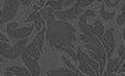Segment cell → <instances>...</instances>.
<instances>
[{
    "label": "cell",
    "mask_w": 125,
    "mask_h": 76,
    "mask_svg": "<svg viewBox=\"0 0 125 76\" xmlns=\"http://www.w3.org/2000/svg\"><path fill=\"white\" fill-rule=\"evenodd\" d=\"M47 6L53 7L54 10H62V7H64V0H49L47 1Z\"/></svg>",
    "instance_id": "18"
},
{
    "label": "cell",
    "mask_w": 125,
    "mask_h": 76,
    "mask_svg": "<svg viewBox=\"0 0 125 76\" xmlns=\"http://www.w3.org/2000/svg\"><path fill=\"white\" fill-rule=\"evenodd\" d=\"M33 22H35V28L36 29H38V31H40V29H43V28L46 26V21H45V18L42 17V14L39 13V11H38V14H36V18H35V21H33Z\"/></svg>",
    "instance_id": "16"
},
{
    "label": "cell",
    "mask_w": 125,
    "mask_h": 76,
    "mask_svg": "<svg viewBox=\"0 0 125 76\" xmlns=\"http://www.w3.org/2000/svg\"><path fill=\"white\" fill-rule=\"evenodd\" d=\"M27 46H28V37L27 39H20V40L7 51V54H6L3 58L4 59H15L18 55H21V54L24 53V50L27 49Z\"/></svg>",
    "instance_id": "3"
},
{
    "label": "cell",
    "mask_w": 125,
    "mask_h": 76,
    "mask_svg": "<svg viewBox=\"0 0 125 76\" xmlns=\"http://www.w3.org/2000/svg\"><path fill=\"white\" fill-rule=\"evenodd\" d=\"M118 55L121 59H125V44H121L118 49Z\"/></svg>",
    "instance_id": "23"
},
{
    "label": "cell",
    "mask_w": 125,
    "mask_h": 76,
    "mask_svg": "<svg viewBox=\"0 0 125 76\" xmlns=\"http://www.w3.org/2000/svg\"><path fill=\"white\" fill-rule=\"evenodd\" d=\"M24 54H27V55H29V57H32L35 59H40V57H42V51L36 47V44L33 42H31L27 46V49L24 50Z\"/></svg>",
    "instance_id": "12"
},
{
    "label": "cell",
    "mask_w": 125,
    "mask_h": 76,
    "mask_svg": "<svg viewBox=\"0 0 125 76\" xmlns=\"http://www.w3.org/2000/svg\"><path fill=\"white\" fill-rule=\"evenodd\" d=\"M76 0H64V6H71V4H74Z\"/></svg>",
    "instance_id": "26"
},
{
    "label": "cell",
    "mask_w": 125,
    "mask_h": 76,
    "mask_svg": "<svg viewBox=\"0 0 125 76\" xmlns=\"http://www.w3.org/2000/svg\"><path fill=\"white\" fill-rule=\"evenodd\" d=\"M76 54H78V55H82V57H83V59H85L86 62L89 64L90 67H92V68L94 69V71L97 72V76L100 75V64H99L97 61H96V59H93V58H92V57L89 55V54L86 55V54L83 53V51H82V49H81V47L78 49V53H76Z\"/></svg>",
    "instance_id": "13"
},
{
    "label": "cell",
    "mask_w": 125,
    "mask_h": 76,
    "mask_svg": "<svg viewBox=\"0 0 125 76\" xmlns=\"http://www.w3.org/2000/svg\"><path fill=\"white\" fill-rule=\"evenodd\" d=\"M46 75L49 76H57V75H61V76H76L78 73H76L75 71H72L71 68H54V69H49L47 71V73Z\"/></svg>",
    "instance_id": "10"
},
{
    "label": "cell",
    "mask_w": 125,
    "mask_h": 76,
    "mask_svg": "<svg viewBox=\"0 0 125 76\" xmlns=\"http://www.w3.org/2000/svg\"><path fill=\"white\" fill-rule=\"evenodd\" d=\"M18 3H20V0H4V6L1 8V18H0L1 24L9 22L17 15Z\"/></svg>",
    "instance_id": "2"
},
{
    "label": "cell",
    "mask_w": 125,
    "mask_h": 76,
    "mask_svg": "<svg viewBox=\"0 0 125 76\" xmlns=\"http://www.w3.org/2000/svg\"><path fill=\"white\" fill-rule=\"evenodd\" d=\"M99 1H106V0H99Z\"/></svg>",
    "instance_id": "31"
},
{
    "label": "cell",
    "mask_w": 125,
    "mask_h": 76,
    "mask_svg": "<svg viewBox=\"0 0 125 76\" xmlns=\"http://www.w3.org/2000/svg\"><path fill=\"white\" fill-rule=\"evenodd\" d=\"M61 61H62V62H64V64H65V65H67L68 68H71L72 71H75L76 73H78V75H81V72H82V71H78V69H76V68L74 67V65H72V62H71V61H70V59H68V58H65L64 55H61Z\"/></svg>",
    "instance_id": "20"
},
{
    "label": "cell",
    "mask_w": 125,
    "mask_h": 76,
    "mask_svg": "<svg viewBox=\"0 0 125 76\" xmlns=\"http://www.w3.org/2000/svg\"><path fill=\"white\" fill-rule=\"evenodd\" d=\"M93 3V0H76L75 1V7H79V8H85L86 6H89Z\"/></svg>",
    "instance_id": "19"
},
{
    "label": "cell",
    "mask_w": 125,
    "mask_h": 76,
    "mask_svg": "<svg viewBox=\"0 0 125 76\" xmlns=\"http://www.w3.org/2000/svg\"><path fill=\"white\" fill-rule=\"evenodd\" d=\"M45 4H47V3H45V0H40V1H39V6H40V7H43Z\"/></svg>",
    "instance_id": "29"
},
{
    "label": "cell",
    "mask_w": 125,
    "mask_h": 76,
    "mask_svg": "<svg viewBox=\"0 0 125 76\" xmlns=\"http://www.w3.org/2000/svg\"><path fill=\"white\" fill-rule=\"evenodd\" d=\"M36 14H38V11H36V10L31 11V14H29V15L24 19V22H33V21H35V18H36Z\"/></svg>",
    "instance_id": "22"
},
{
    "label": "cell",
    "mask_w": 125,
    "mask_h": 76,
    "mask_svg": "<svg viewBox=\"0 0 125 76\" xmlns=\"http://www.w3.org/2000/svg\"><path fill=\"white\" fill-rule=\"evenodd\" d=\"M7 28H10V29H17V28H20V24L18 22H10Z\"/></svg>",
    "instance_id": "25"
},
{
    "label": "cell",
    "mask_w": 125,
    "mask_h": 76,
    "mask_svg": "<svg viewBox=\"0 0 125 76\" xmlns=\"http://www.w3.org/2000/svg\"><path fill=\"white\" fill-rule=\"evenodd\" d=\"M93 33L97 36V37H99L102 42H104V33H106V31H104L103 24L100 22L99 19H96V21L93 22Z\"/></svg>",
    "instance_id": "14"
},
{
    "label": "cell",
    "mask_w": 125,
    "mask_h": 76,
    "mask_svg": "<svg viewBox=\"0 0 125 76\" xmlns=\"http://www.w3.org/2000/svg\"><path fill=\"white\" fill-rule=\"evenodd\" d=\"M0 42H1V44H0V54H1V57H4L7 54V51L11 49V46H10L9 40H7V37L4 35L0 36Z\"/></svg>",
    "instance_id": "15"
},
{
    "label": "cell",
    "mask_w": 125,
    "mask_h": 76,
    "mask_svg": "<svg viewBox=\"0 0 125 76\" xmlns=\"http://www.w3.org/2000/svg\"><path fill=\"white\" fill-rule=\"evenodd\" d=\"M33 31V26H25V28H17V29H10L7 28V33H9L10 37H13V39H27L29 37Z\"/></svg>",
    "instance_id": "5"
},
{
    "label": "cell",
    "mask_w": 125,
    "mask_h": 76,
    "mask_svg": "<svg viewBox=\"0 0 125 76\" xmlns=\"http://www.w3.org/2000/svg\"><path fill=\"white\" fill-rule=\"evenodd\" d=\"M46 40L49 44L60 43V44H70L74 46V42L76 40L75 29L68 22L64 21H56L54 15L47 19V29H46Z\"/></svg>",
    "instance_id": "1"
},
{
    "label": "cell",
    "mask_w": 125,
    "mask_h": 76,
    "mask_svg": "<svg viewBox=\"0 0 125 76\" xmlns=\"http://www.w3.org/2000/svg\"><path fill=\"white\" fill-rule=\"evenodd\" d=\"M83 13V8H79V7H72L70 10H65V11H62V10H54V15L58 18V19H61V21H68V19H74L76 18L78 15Z\"/></svg>",
    "instance_id": "4"
},
{
    "label": "cell",
    "mask_w": 125,
    "mask_h": 76,
    "mask_svg": "<svg viewBox=\"0 0 125 76\" xmlns=\"http://www.w3.org/2000/svg\"><path fill=\"white\" fill-rule=\"evenodd\" d=\"M118 73H125V62L121 65V68H120V72Z\"/></svg>",
    "instance_id": "28"
},
{
    "label": "cell",
    "mask_w": 125,
    "mask_h": 76,
    "mask_svg": "<svg viewBox=\"0 0 125 76\" xmlns=\"http://www.w3.org/2000/svg\"><path fill=\"white\" fill-rule=\"evenodd\" d=\"M118 1H120V0H114V1L106 0L104 3H106V6H107V7H117V4H118Z\"/></svg>",
    "instance_id": "24"
},
{
    "label": "cell",
    "mask_w": 125,
    "mask_h": 76,
    "mask_svg": "<svg viewBox=\"0 0 125 76\" xmlns=\"http://www.w3.org/2000/svg\"><path fill=\"white\" fill-rule=\"evenodd\" d=\"M21 57H22V61L24 64L27 65V68L31 71V73L33 76H39L40 75V67L39 64H38V59L32 58V57H29V55H27V54H21Z\"/></svg>",
    "instance_id": "7"
},
{
    "label": "cell",
    "mask_w": 125,
    "mask_h": 76,
    "mask_svg": "<svg viewBox=\"0 0 125 76\" xmlns=\"http://www.w3.org/2000/svg\"><path fill=\"white\" fill-rule=\"evenodd\" d=\"M78 61H79V69L82 71V73L89 75V76H96V75H97V72L94 71L93 68H92L89 64L86 62L82 55H78Z\"/></svg>",
    "instance_id": "11"
},
{
    "label": "cell",
    "mask_w": 125,
    "mask_h": 76,
    "mask_svg": "<svg viewBox=\"0 0 125 76\" xmlns=\"http://www.w3.org/2000/svg\"><path fill=\"white\" fill-rule=\"evenodd\" d=\"M20 1H21V4H24V6H29L32 0H20Z\"/></svg>",
    "instance_id": "27"
},
{
    "label": "cell",
    "mask_w": 125,
    "mask_h": 76,
    "mask_svg": "<svg viewBox=\"0 0 125 76\" xmlns=\"http://www.w3.org/2000/svg\"><path fill=\"white\" fill-rule=\"evenodd\" d=\"M122 36H124V40H125V28H124V33H122Z\"/></svg>",
    "instance_id": "30"
},
{
    "label": "cell",
    "mask_w": 125,
    "mask_h": 76,
    "mask_svg": "<svg viewBox=\"0 0 125 76\" xmlns=\"http://www.w3.org/2000/svg\"><path fill=\"white\" fill-rule=\"evenodd\" d=\"M121 58H110L108 61V65L106 67V71H104V75L110 76L113 73H118L120 72V67H121Z\"/></svg>",
    "instance_id": "9"
},
{
    "label": "cell",
    "mask_w": 125,
    "mask_h": 76,
    "mask_svg": "<svg viewBox=\"0 0 125 76\" xmlns=\"http://www.w3.org/2000/svg\"><path fill=\"white\" fill-rule=\"evenodd\" d=\"M121 11H122V13L117 17V24H118V25H125V4L122 6Z\"/></svg>",
    "instance_id": "21"
},
{
    "label": "cell",
    "mask_w": 125,
    "mask_h": 76,
    "mask_svg": "<svg viewBox=\"0 0 125 76\" xmlns=\"http://www.w3.org/2000/svg\"><path fill=\"white\" fill-rule=\"evenodd\" d=\"M100 15H102V18L103 19H106V21H110V19H113V18L115 17V14H114V11H106V8L104 7H100Z\"/></svg>",
    "instance_id": "17"
},
{
    "label": "cell",
    "mask_w": 125,
    "mask_h": 76,
    "mask_svg": "<svg viewBox=\"0 0 125 76\" xmlns=\"http://www.w3.org/2000/svg\"><path fill=\"white\" fill-rule=\"evenodd\" d=\"M4 75L6 76H29V75H32V73H31V71H29L28 68L13 65V67H9V69L6 71Z\"/></svg>",
    "instance_id": "8"
},
{
    "label": "cell",
    "mask_w": 125,
    "mask_h": 76,
    "mask_svg": "<svg viewBox=\"0 0 125 76\" xmlns=\"http://www.w3.org/2000/svg\"><path fill=\"white\" fill-rule=\"evenodd\" d=\"M114 46H115V42H114V28L110 26L106 31V33H104V47H106V53H107L108 57L113 55Z\"/></svg>",
    "instance_id": "6"
}]
</instances>
